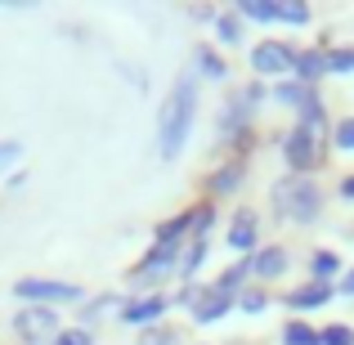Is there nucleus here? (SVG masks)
Returning a JSON list of instances; mask_svg holds the SVG:
<instances>
[{
  "mask_svg": "<svg viewBox=\"0 0 354 345\" xmlns=\"http://www.w3.org/2000/svg\"><path fill=\"white\" fill-rule=\"evenodd\" d=\"M166 310H171V301H166V296L139 292L135 301H121V323H126V328H157Z\"/></svg>",
  "mask_w": 354,
  "mask_h": 345,
  "instance_id": "obj_8",
  "label": "nucleus"
},
{
  "mask_svg": "<svg viewBox=\"0 0 354 345\" xmlns=\"http://www.w3.org/2000/svg\"><path fill=\"white\" fill-rule=\"evenodd\" d=\"M278 341H283V345H319V328H310V323L296 319V323H287V328H283V337H278Z\"/></svg>",
  "mask_w": 354,
  "mask_h": 345,
  "instance_id": "obj_22",
  "label": "nucleus"
},
{
  "mask_svg": "<svg viewBox=\"0 0 354 345\" xmlns=\"http://www.w3.org/2000/svg\"><path fill=\"white\" fill-rule=\"evenodd\" d=\"M332 296H337L332 283H305V287H296V292H287V310H323Z\"/></svg>",
  "mask_w": 354,
  "mask_h": 345,
  "instance_id": "obj_15",
  "label": "nucleus"
},
{
  "mask_svg": "<svg viewBox=\"0 0 354 345\" xmlns=\"http://www.w3.org/2000/svg\"><path fill=\"white\" fill-rule=\"evenodd\" d=\"M337 296H354V269H346V274H341V287H337Z\"/></svg>",
  "mask_w": 354,
  "mask_h": 345,
  "instance_id": "obj_32",
  "label": "nucleus"
},
{
  "mask_svg": "<svg viewBox=\"0 0 354 345\" xmlns=\"http://www.w3.org/2000/svg\"><path fill=\"white\" fill-rule=\"evenodd\" d=\"M242 180H247V162H225V166H216V171H211V193H216V198H234V193L242 189Z\"/></svg>",
  "mask_w": 354,
  "mask_h": 345,
  "instance_id": "obj_16",
  "label": "nucleus"
},
{
  "mask_svg": "<svg viewBox=\"0 0 354 345\" xmlns=\"http://www.w3.org/2000/svg\"><path fill=\"white\" fill-rule=\"evenodd\" d=\"M193 121H198V72H180L171 95L162 99V113H157V153H162V162H175L189 148Z\"/></svg>",
  "mask_w": 354,
  "mask_h": 345,
  "instance_id": "obj_1",
  "label": "nucleus"
},
{
  "mask_svg": "<svg viewBox=\"0 0 354 345\" xmlns=\"http://www.w3.org/2000/svg\"><path fill=\"white\" fill-rule=\"evenodd\" d=\"M247 130H251V108L234 95L225 108H220V117H216V139L220 144H238Z\"/></svg>",
  "mask_w": 354,
  "mask_h": 345,
  "instance_id": "obj_9",
  "label": "nucleus"
},
{
  "mask_svg": "<svg viewBox=\"0 0 354 345\" xmlns=\"http://www.w3.org/2000/svg\"><path fill=\"white\" fill-rule=\"evenodd\" d=\"M238 310H242V314H265V310H269V296H265V292H251V287H247V292H238Z\"/></svg>",
  "mask_w": 354,
  "mask_h": 345,
  "instance_id": "obj_27",
  "label": "nucleus"
},
{
  "mask_svg": "<svg viewBox=\"0 0 354 345\" xmlns=\"http://www.w3.org/2000/svg\"><path fill=\"white\" fill-rule=\"evenodd\" d=\"M310 274H314V283L337 278L341 274V256H337V251H314V256H310Z\"/></svg>",
  "mask_w": 354,
  "mask_h": 345,
  "instance_id": "obj_20",
  "label": "nucleus"
},
{
  "mask_svg": "<svg viewBox=\"0 0 354 345\" xmlns=\"http://www.w3.org/2000/svg\"><path fill=\"white\" fill-rule=\"evenodd\" d=\"M341 198L354 202V175H346V180H341Z\"/></svg>",
  "mask_w": 354,
  "mask_h": 345,
  "instance_id": "obj_34",
  "label": "nucleus"
},
{
  "mask_svg": "<svg viewBox=\"0 0 354 345\" xmlns=\"http://www.w3.org/2000/svg\"><path fill=\"white\" fill-rule=\"evenodd\" d=\"M18 162H23V144H18V139H0V175Z\"/></svg>",
  "mask_w": 354,
  "mask_h": 345,
  "instance_id": "obj_29",
  "label": "nucleus"
},
{
  "mask_svg": "<svg viewBox=\"0 0 354 345\" xmlns=\"http://www.w3.org/2000/svg\"><path fill=\"white\" fill-rule=\"evenodd\" d=\"M23 184H27V175H23V171H14V175H9V180H5V189H9V193H18V189H23Z\"/></svg>",
  "mask_w": 354,
  "mask_h": 345,
  "instance_id": "obj_33",
  "label": "nucleus"
},
{
  "mask_svg": "<svg viewBox=\"0 0 354 345\" xmlns=\"http://www.w3.org/2000/svg\"><path fill=\"white\" fill-rule=\"evenodd\" d=\"M54 345H95V332L90 328H63L59 337H54Z\"/></svg>",
  "mask_w": 354,
  "mask_h": 345,
  "instance_id": "obj_30",
  "label": "nucleus"
},
{
  "mask_svg": "<svg viewBox=\"0 0 354 345\" xmlns=\"http://www.w3.org/2000/svg\"><path fill=\"white\" fill-rule=\"evenodd\" d=\"M135 345H180V332L157 323V328H144V337H139Z\"/></svg>",
  "mask_w": 354,
  "mask_h": 345,
  "instance_id": "obj_26",
  "label": "nucleus"
},
{
  "mask_svg": "<svg viewBox=\"0 0 354 345\" xmlns=\"http://www.w3.org/2000/svg\"><path fill=\"white\" fill-rule=\"evenodd\" d=\"M278 23H292V27L310 23V5L305 0H278Z\"/></svg>",
  "mask_w": 354,
  "mask_h": 345,
  "instance_id": "obj_23",
  "label": "nucleus"
},
{
  "mask_svg": "<svg viewBox=\"0 0 354 345\" xmlns=\"http://www.w3.org/2000/svg\"><path fill=\"white\" fill-rule=\"evenodd\" d=\"M292 256L283 247H256V256H247V274L251 278H283Z\"/></svg>",
  "mask_w": 354,
  "mask_h": 345,
  "instance_id": "obj_12",
  "label": "nucleus"
},
{
  "mask_svg": "<svg viewBox=\"0 0 354 345\" xmlns=\"http://www.w3.org/2000/svg\"><path fill=\"white\" fill-rule=\"evenodd\" d=\"M216 36H220V45H242V41H247L238 9H220V14H216Z\"/></svg>",
  "mask_w": 354,
  "mask_h": 345,
  "instance_id": "obj_18",
  "label": "nucleus"
},
{
  "mask_svg": "<svg viewBox=\"0 0 354 345\" xmlns=\"http://www.w3.org/2000/svg\"><path fill=\"white\" fill-rule=\"evenodd\" d=\"M14 296L23 305H45V310H54V305H81L86 292H81L77 283H63V278H18Z\"/></svg>",
  "mask_w": 354,
  "mask_h": 345,
  "instance_id": "obj_3",
  "label": "nucleus"
},
{
  "mask_svg": "<svg viewBox=\"0 0 354 345\" xmlns=\"http://www.w3.org/2000/svg\"><path fill=\"white\" fill-rule=\"evenodd\" d=\"M193 63H198V77H207V81H225L229 77V63L220 59L211 45H198V50H193Z\"/></svg>",
  "mask_w": 354,
  "mask_h": 345,
  "instance_id": "obj_17",
  "label": "nucleus"
},
{
  "mask_svg": "<svg viewBox=\"0 0 354 345\" xmlns=\"http://www.w3.org/2000/svg\"><path fill=\"white\" fill-rule=\"evenodd\" d=\"M14 332L23 345H54V337H59V314L45 310V305H23V310L14 314Z\"/></svg>",
  "mask_w": 354,
  "mask_h": 345,
  "instance_id": "obj_5",
  "label": "nucleus"
},
{
  "mask_svg": "<svg viewBox=\"0 0 354 345\" xmlns=\"http://www.w3.org/2000/svg\"><path fill=\"white\" fill-rule=\"evenodd\" d=\"M319 345H354V328L350 323H328L319 332Z\"/></svg>",
  "mask_w": 354,
  "mask_h": 345,
  "instance_id": "obj_25",
  "label": "nucleus"
},
{
  "mask_svg": "<svg viewBox=\"0 0 354 345\" xmlns=\"http://www.w3.org/2000/svg\"><path fill=\"white\" fill-rule=\"evenodd\" d=\"M292 68H296V45H287V41L251 45V72L256 77H287Z\"/></svg>",
  "mask_w": 354,
  "mask_h": 345,
  "instance_id": "obj_7",
  "label": "nucleus"
},
{
  "mask_svg": "<svg viewBox=\"0 0 354 345\" xmlns=\"http://www.w3.org/2000/svg\"><path fill=\"white\" fill-rule=\"evenodd\" d=\"M184 247H189V242H184ZM184 247H162V242H153V251H148V256L139 260L135 269H130V283H135V287H153L157 278L180 274V256H184Z\"/></svg>",
  "mask_w": 354,
  "mask_h": 345,
  "instance_id": "obj_6",
  "label": "nucleus"
},
{
  "mask_svg": "<svg viewBox=\"0 0 354 345\" xmlns=\"http://www.w3.org/2000/svg\"><path fill=\"white\" fill-rule=\"evenodd\" d=\"M234 9L242 23H278V0H242Z\"/></svg>",
  "mask_w": 354,
  "mask_h": 345,
  "instance_id": "obj_19",
  "label": "nucleus"
},
{
  "mask_svg": "<svg viewBox=\"0 0 354 345\" xmlns=\"http://www.w3.org/2000/svg\"><path fill=\"white\" fill-rule=\"evenodd\" d=\"M202 265H207V238H193L189 247H184V256H180V278H193Z\"/></svg>",
  "mask_w": 354,
  "mask_h": 345,
  "instance_id": "obj_21",
  "label": "nucleus"
},
{
  "mask_svg": "<svg viewBox=\"0 0 354 345\" xmlns=\"http://www.w3.org/2000/svg\"><path fill=\"white\" fill-rule=\"evenodd\" d=\"M117 68L126 72V81H130V86H135V90H148V72H139L135 63H117Z\"/></svg>",
  "mask_w": 354,
  "mask_h": 345,
  "instance_id": "obj_31",
  "label": "nucleus"
},
{
  "mask_svg": "<svg viewBox=\"0 0 354 345\" xmlns=\"http://www.w3.org/2000/svg\"><path fill=\"white\" fill-rule=\"evenodd\" d=\"M283 162L292 175H310L314 166L323 162V135L310 126H292L283 135Z\"/></svg>",
  "mask_w": 354,
  "mask_h": 345,
  "instance_id": "obj_4",
  "label": "nucleus"
},
{
  "mask_svg": "<svg viewBox=\"0 0 354 345\" xmlns=\"http://www.w3.org/2000/svg\"><path fill=\"white\" fill-rule=\"evenodd\" d=\"M238 305V292H225V287H207L202 292V301L193 305V323L198 328H211V323H220L229 310Z\"/></svg>",
  "mask_w": 354,
  "mask_h": 345,
  "instance_id": "obj_10",
  "label": "nucleus"
},
{
  "mask_svg": "<svg viewBox=\"0 0 354 345\" xmlns=\"http://www.w3.org/2000/svg\"><path fill=\"white\" fill-rule=\"evenodd\" d=\"M269 202H274V211L283 216V225L292 220V225H319L323 220V189L310 180V175H283V180L274 184V193H269Z\"/></svg>",
  "mask_w": 354,
  "mask_h": 345,
  "instance_id": "obj_2",
  "label": "nucleus"
},
{
  "mask_svg": "<svg viewBox=\"0 0 354 345\" xmlns=\"http://www.w3.org/2000/svg\"><path fill=\"white\" fill-rule=\"evenodd\" d=\"M328 72H332V77L354 72V45H337V50H328Z\"/></svg>",
  "mask_w": 354,
  "mask_h": 345,
  "instance_id": "obj_24",
  "label": "nucleus"
},
{
  "mask_svg": "<svg viewBox=\"0 0 354 345\" xmlns=\"http://www.w3.org/2000/svg\"><path fill=\"white\" fill-rule=\"evenodd\" d=\"M292 77L301 86H319V77H328V50H296Z\"/></svg>",
  "mask_w": 354,
  "mask_h": 345,
  "instance_id": "obj_14",
  "label": "nucleus"
},
{
  "mask_svg": "<svg viewBox=\"0 0 354 345\" xmlns=\"http://www.w3.org/2000/svg\"><path fill=\"white\" fill-rule=\"evenodd\" d=\"M225 238H229V247H234V251H242V256H256V242H260V220H256V211H238Z\"/></svg>",
  "mask_w": 354,
  "mask_h": 345,
  "instance_id": "obj_13",
  "label": "nucleus"
},
{
  "mask_svg": "<svg viewBox=\"0 0 354 345\" xmlns=\"http://www.w3.org/2000/svg\"><path fill=\"white\" fill-rule=\"evenodd\" d=\"M269 99H274L278 108H287V113H305L310 104H323L319 90H314V86H301L296 77H292V81H278V86L269 90Z\"/></svg>",
  "mask_w": 354,
  "mask_h": 345,
  "instance_id": "obj_11",
  "label": "nucleus"
},
{
  "mask_svg": "<svg viewBox=\"0 0 354 345\" xmlns=\"http://www.w3.org/2000/svg\"><path fill=\"white\" fill-rule=\"evenodd\" d=\"M337 153H354V117H341L337 121V135H332Z\"/></svg>",
  "mask_w": 354,
  "mask_h": 345,
  "instance_id": "obj_28",
  "label": "nucleus"
}]
</instances>
